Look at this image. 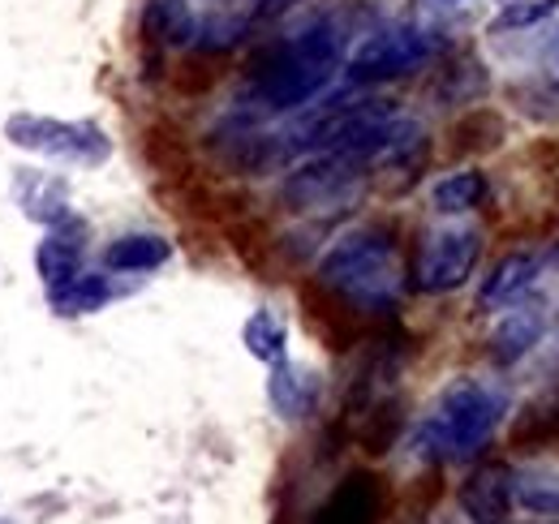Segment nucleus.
<instances>
[{
	"mask_svg": "<svg viewBox=\"0 0 559 524\" xmlns=\"http://www.w3.org/2000/svg\"><path fill=\"white\" fill-rule=\"evenodd\" d=\"M345 44H349V26L341 17L310 22L306 31L267 48L254 61L250 99L267 112H293V108L314 104L336 78V69L345 66Z\"/></svg>",
	"mask_w": 559,
	"mask_h": 524,
	"instance_id": "1",
	"label": "nucleus"
},
{
	"mask_svg": "<svg viewBox=\"0 0 559 524\" xmlns=\"http://www.w3.org/2000/svg\"><path fill=\"white\" fill-rule=\"evenodd\" d=\"M319 284L353 314H396L405 271L388 228H353L319 262Z\"/></svg>",
	"mask_w": 559,
	"mask_h": 524,
	"instance_id": "2",
	"label": "nucleus"
},
{
	"mask_svg": "<svg viewBox=\"0 0 559 524\" xmlns=\"http://www.w3.org/2000/svg\"><path fill=\"white\" fill-rule=\"evenodd\" d=\"M499 421H503V400L490 392L487 383L461 374L439 392L435 413L414 434V448L421 460H435V464L474 460L490 443Z\"/></svg>",
	"mask_w": 559,
	"mask_h": 524,
	"instance_id": "3",
	"label": "nucleus"
},
{
	"mask_svg": "<svg viewBox=\"0 0 559 524\" xmlns=\"http://www.w3.org/2000/svg\"><path fill=\"white\" fill-rule=\"evenodd\" d=\"M4 138L17 151L82 164V168H99V164L112 159V138L95 121H61V117H39V112H13L4 121Z\"/></svg>",
	"mask_w": 559,
	"mask_h": 524,
	"instance_id": "4",
	"label": "nucleus"
},
{
	"mask_svg": "<svg viewBox=\"0 0 559 524\" xmlns=\"http://www.w3.org/2000/svg\"><path fill=\"white\" fill-rule=\"evenodd\" d=\"M366 181V164L353 159L345 151H314L306 164H297L284 186H280V202L288 211H328L349 202Z\"/></svg>",
	"mask_w": 559,
	"mask_h": 524,
	"instance_id": "5",
	"label": "nucleus"
},
{
	"mask_svg": "<svg viewBox=\"0 0 559 524\" xmlns=\"http://www.w3.org/2000/svg\"><path fill=\"white\" fill-rule=\"evenodd\" d=\"M435 57V39L418 31V26H383V31H370L349 57V82L357 86H370V82H392V78H409L418 73L426 61Z\"/></svg>",
	"mask_w": 559,
	"mask_h": 524,
	"instance_id": "6",
	"label": "nucleus"
},
{
	"mask_svg": "<svg viewBox=\"0 0 559 524\" xmlns=\"http://www.w3.org/2000/svg\"><path fill=\"white\" fill-rule=\"evenodd\" d=\"M483 259V233L478 228H439L421 241L414 262V284L421 293H456Z\"/></svg>",
	"mask_w": 559,
	"mask_h": 524,
	"instance_id": "7",
	"label": "nucleus"
},
{
	"mask_svg": "<svg viewBox=\"0 0 559 524\" xmlns=\"http://www.w3.org/2000/svg\"><path fill=\"white\" fill-rule=\"evenodd\" d=\"M456 503H461V512H465L469 524H508L512 508H516V503H512V468H508L503 460L478 464V468L461 481Z\"/></svg>",
	"mask_w": 559,
	"mask_h": 524,
	"instance_id": "8",
	"label": "nucleus"
},
{
	"mask_svg": "<svg viewBox=\"0 0 559 524\" xmlns=\"http://www.w3.org/2000/svg\"><path fill=\"white\" fill-rule=\"evenodd\" d=\"M543 335H547V310L534 306V301H516V306L503 310V319L490 331L487 357L499 370H508V366L525 361L543 344Z\"/></svg>",
	"mask_w": 559,
	"mask_h": 524,
	"instance_id": "9",
	"label": "nucleus"
},
{
	"mask_svg": "<svg viewBox=\"0 0 559 524\" xmlns=\"http://www.w3.org/2000/svg\"><path fill=\"white\" fill-rule=\"evenodd\" d=\"M547 271V254L538 250H512L490 266V275L478 288V306L483 310H508L516 301H525V293L538 284V275Z\"/></svg>",
	"mask_w": 559,
	"mask_h": 524,
	"instance_id": "10",
	"label": "nucleus"
},
{
	"mask_svg": "<svg viewBox=\"0 0 559 524\" xmlns=\"http://www.w3.org/2000/svg\"><path fill=\"white\" fill-rule=\"evenodd\" d=\"M82 254H86V224L78 215H66L61 224H52L35 250V271L44 279V293L73 279L82 271Z\"/></svg>",
	"mask_w": 559,
	"mask_h": 524,
	"instance_id": "11",
	"label": "nucleus"
},
{
	"mask_svg": "<svg viewBox=\"0 0 559 524\" xmlns=\"http://www.w3.org/2000/svg\"><path fill=\"white\" fill-rule=\"evenodd\" d=\"M13 190H17V206H22V215L26 219H35V224H44V228H52V224H61L70 211V186L61 181V177H52V172H35V168H22L17 177H13Z\"/></svg>",
	"mask_w": 559,
	"mask_h": 524,
	"instance_id": "12",
	"label": "nucleus"
},
{
	"mask_svg": "<svg viewBox=\"0 0 559 524\" xmlns=\"http://www.w3.org/2000/svg\"><path fill=\"white\" fill-rule=\"evenodd\" d=\"M379 508H383L379 481L370 473H353V477H345L332 490V499L314 512V524H374L379 521Z\"/></svg>",
	"mask_w": 559,
	"mask_h": 524,
	"instance_id": "13",
	"label": "nucleus"
},
{
	"mask_svg": "<svg viewBox=\"0 0 559 524\" xmlns=\"http://www.w3.org/2000/svg\"><path fill=\"white\" fill-rule=\"evenodd\" d=\"M112 297H117L112 271H86V266H82L73 279L48 288V306H52V314H61V319L95 314V310H104Z\"/></svg>",
	"mask_w": 559,
	"mask_h": 524,
	"instance_id": "14",
	"label": "nucleus"
},
{
	"mask_svg": "<svg viewBox=\"0 0 559 524\" xmlns=\"http://www.w3.org/2000/svg\"><path fill=\"white\" fill-rule=\"evenodd\" d=\"M267 400H272V408H276L284 421H301V417H310L314 404H319V383H314L310 370L288 366V357H284V361L272 366Z\"/></svg>",
	"mask_w": 559,
	"mask_h": 524,
	"instance_id": "15",
	"label": "nucleus"
},
{
	"mask_svg": "<svg viewBox=\"0 0 559 524\" xmlns=\"http://www.w3.org/2000/svg\"><path fill=\"white\" fill-rule=\"evenodd\" d=\"M173 259V241L159 237V233H130V237H117L108 250H104V266L112 275H142V271H155Z\"/></svg>",
	"mask_w": 559,
	"mask_h": 524,
	"instance_id": "16",
	"label": "nucleus"
},
{
	"mask_svg": "<svg viewBox=\"0 0 559 524\" xmlns=\"http://www.w3.org/2000/svg\"><path fill=\"white\" fill-rule=\"evenodd\" d=\"M142 35L159 48H181L194 44L199 35V17L190 13L186 0H146L142 9Z\"/></svg>",
	"mask_w": 559,
	"mask_h": 524,
	"instance_id": "17",
	"label": "nucleus"
},
{
	"mask_svg": "<svg viewBox=\"0 0 559 524\" xmlns=\"http://www.w3.org/2000/svg\"><path fill=\"white\" fill-rule=\"evenodd\" d=\"M490 91V73L478 57H456L448 69H439V82H435V95L443 104H478Z\"/></svg>",
	"mask_w": 559,
	"mask_h": 524,
	"instance_id": "18",
	"label": "nucleus"
},
{
	"mask_svg": "<svg viewBox=\"0 0 559 524\" xmlns=\"http://www.w3.org/2000/svg\"><path fill=\"white\" fill-rule=\"evenodd\" d=\"M512 443L525 448V452L559 448V392L534 400V404L521 413V421H516V430H512Z\"/></svg>",
	"mask_w": 559,
	"mask_h": 524,
	"instance_id": "19",
	"label": "nucleus"
},
{
	"mask_svg": "<svg viewBox=\"0 0 559 524\" xmlns=\"http://www.w3.org/2000/svg\"><path fill=\"white\" fill-rule=\"evenodd\" d=\"M490 186L483 172H452V177H443V181H435V190H430V206L439 211V215H465V211H478L483 202H487Z\"/></svg>",
	"mask_w": 559,
	"mask_h": 524,
	"instance_id": "20",
	"label": "nucleus"
},
{
	"mask_svg": "<svg viewBox=\"0 0 559 524\" xmlns=\"http://www.w3.org/2000/svg\"><path fill=\"white\" fill-rule=\"evenodd\" d=\"M241 344H246V353L254 361L276 366V361H284V353H288V331H284V323H280L272 310H254L246 319V327H241Z\"/></svg>",
	"mask_w": 559,
	"mask_h": 524,
	"instance_id": "21",
	"label": "nucleus"
},
{
	"mask_svg": "<svg viewBox=\"0 0 559 524\" xmlns=\"http://www.w3.org/2000/svg\"><path fill=\"white\" fill-rule=\"evenodd\" d=\"M512 503L530 516H559V473H512Z\"/></svg>",
	"mask_w": 559,
	"mask_h": 524,
	"instance_id": "22",
	"label": "nucleus"
},
{
	"mask_svg": "<svg viewBox=\"0 0 559 524\" xmlns=\"http://www.w3.org/2000/svg\"><path fill=\"white\" fill-rule=\"evenodd\" d=\"M503 133H508V126H503L499 112L474 108V112H465V117L456 121L452 138H456V151H495V146L503 142Z\"/></svg>",
	"mask_w": 559,
	"mask_h": 524,
	"instance_id": "23",
	"label": "nucleus"
},
{
	"mask_svg": "<svg viewBox=\"0 0 559 524\" xmlns=\"http://www.w3.org/2000/svg\"><path fill=\"white\" fill-rule=\"evenodd\" d=\"M559 13V0H512V4H503L495 17H490V35H521V31H534V26H543L547 17H556Z\"/></svg>",
	"mask_w": 559,
	"mask_h": 524,
	"instance_id": "24",
	"label": "nucleus"
},
{
	"mask_svg": "<svg viewBox=\"0 0 559 524\" xmlns=\"http://www.w3.org/2000/svg\"><path fill=\"white\" fill-rule=\"evenodd\" d=\"M508 95H512V99L521 104V112L534 117V121H556L559 117V82H547V78H538V82H516Z\"/></svg>",
	"mask_w": 559,
	"mask_h": 524,
	"instance_id": "25",
	"label": "nucleus"
},
{
	"mask_svg": "<svg viewBox=\"0 0 559 524\" xmlns=\"http://www.w3.org/2000/svg\"><path fill=\"white\" fill-rule=\"evenodd\" d=\"M396 430H401V408H396L392 400H388V404H374V408H370V426H366L370 452H388L392 439H396Z\"/></svg>",
	"mask_w": 559,
	"mask_h": 524,
	"instance_id": "26",
	"label": "nucleus"
},
{
	"mask_svg": "<svg viewBox=\"0 0 559 524\" xmlns=\"http://www.w3.org/2000/svg\"><path fill=\"white\" fill-rule=\"evenodd\" d=\"M543 66H547V78L551 82H559V35L547 44V52H543Z\"/></svg>",
	"mask_w": 559,
	"mask_h": 524,
	"instance_id": "27",
	"label": "nucleus"
},
{
	"mask_svg": "<svg viewBox=\"0 0 559 524\" xmlns=\"http://www.w3.org/2000/svg\"><path fill=\"white\" fill-rule=\"evenodd\" d=\"M551 524H556V521H551Z\"/></svg>",
	"mask_w": 559,
	"mask_h": 524,
	"instance_id": "28",
	"label": "nucleus"
}]
</instances>
